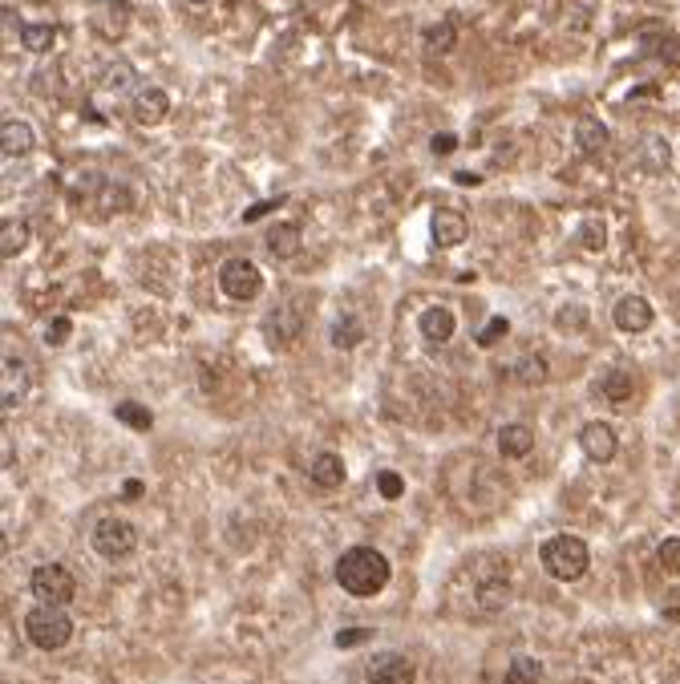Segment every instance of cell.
<instances>
[{
    "mask_svg": "<svg viewBox=\"0 0 680 684\" xmlns=\"http://www.w3.org/2000/svg\"><path fill=\"white\" fill-rule=\"evenodd\" d=\"M389 559L381 555L377 547H348L345 555L336 559V583L345 587L353 600H373L389 587Z\"/></svg>",
    "mask_w": 680,
    "mask_h": 684,
    "instance_id": "cell-1",
    "label": "cell"
},
{
    "mask_svg": "<svg viewBox=\"0 0 680 684\" xmlns=\"http://www.w3.org/2000/svg\"><path fill=\"white\" fill-rule=\"evenodd\" d=\"M539 559H543L551 579L571 583V579H583V571H588V563H591V551H588V543L575 539V535H555V539L543 543Z\"/></svg>",
    "mask_w": 680,
    "mask_h": 684,
    "instance_id": "cell-2",
    "label": "cell"
},
{
    "mask_svg": "<svg viewBox=\"0 0 680 684\" xmlns=\"http://www.w3.org/2000/svg\"><path fill=\"white\" fill-rule=\"evenodd\" d=\"M24 636H29V644L41 648V652H57V648H65L69 636H73V620L65 616V608L37 603V608L24 616Z\"/></svg>",
    "mask_w": 680,
    "mask_h": 684,
    "instance_id": "cell-3",
    "label": "cell"
},
{
    "mask_svg": "<svg viewBox=\"0 0 680 684\" xmlns=\"http://www.w3.org/2000/svg\"><path fill=\"white\" fill-rule=\"evenodd\" d=\"M29 592L37 595V603H53V608H65L77 595V579L65 563H41L29 575Z\"/></svg>",
    "mask_w": 680,
    "mask_h": 684,
    "instance_id": "cell-4",
    "label": "cell"
},
{
    "mask_svg": "<svg viewBox=\"0 0 680 684\" xmlns=\"http://www.w3.org/2000/svg\"><path fill=\"white\" fill-rule=\"evenodd\" d=\"M219 288H223V296L248 304V300H256L259 292H264V272H259L248 255H231L219 264Z\"/></svg>",
    "mask_w": 680,
    "mask_h": 684,
    "instance_id": "cell-5",
    "label": "cell"
},
{
    "mask_svg": "<svg viewBox=\"0 0 680 684\" xmlns=\"http://www.w3.org/2000/svg\"><path fill=\"white\" fill-rule=\"evenodd\" d=\"M90 543L102 559H126L130 551L138 547V531H134V523H126V518H98Z\"/></svg>",
    "mask_w": 680,
    "mask_h": 684,
    "instance_id": "cell-6",
    "label": "cell"
},
{
    "mask_svg": "<svg viewBox=\"0 0 680 684\" xmlns=\"http://www.w3.org/2000/svg\"><path fill=\"white\" fill-rule=\"evenodd\" d=\"M264 336H267V344H272V349H292V344L304 336V316H300V308H296V304L272 308V312L264 316Z\"/></svg>",
    "mask_w": 680,
    "mask_h": 684,
    "instance_id": "cell-7",
    "label": "cell"
},
{
    "mask_svg": "<svg viewBox=\"0 0 680 684\" xmlns=\"http://www.w3.org/2000/svg\"><path fill=\"white\" fill-rule=\"evenodd\" d=\"M170 114V98L162 85H138L134 98H130V118L138 126H159Z\"/></svg>",
    "mask_w": 680,
    "mask_h": 684,
    "instance_id": "cell-8",
    "label": "cell"
},
{
    "mask_svg": "<svg viewBox=\"0 0 680 684\" xmlns=\"http://www.w3.org/2000/svg\"><path fill=\"white\" fill-rule=\"evenodd\" d=\"M413 680H417L413 664H409L401 652L373 656L369 669H364V684H413Z\"/></svg>",
    "mask_w": 680,
    "mask_h": 684,
    "instance_id": "cell-9",
    "label": "cell"
},
{
    "mask_svg": "<svg viewBox=\"0 0 680 684\" xmlns=\"http://www.w3.org/2000/svg\"><path fill=\"white\" fill-rule=\"evenodd\" d=\"M579 446L591 462H612L616 449H620V438H616V429L607 421H588L579 434Z\"/></svg>",
    "mask_w": 680,
    "mask_h": 684,
    "instance_id": "cell-10",
    "label": "cell"
},
{
    "mask_svg": "<svg viewBox=\"0 0 680 684\" xmlns=\"http://www.w3.org/2000/svg\"><path fill=\"white\" fill-rule=\"evenodd\" d=\"M612 316H616V328H620V332H644V328H652L656 312H652V304L644 296H624Z\"/></svg>",
    "mask_w": 680,
    "mask_h": 684,
    "instance_id": "cell-11",
    "label": "cell"
},
{
    "mask_svg": "<svg viewBox=\"0 0 680 684\" xmlns=\"http://www.w3.org/2000/svg\"><path fill=\"white\" fill-rule=\"evenodd\" d=\"M33 146H37L33 126L21 122V118H5V126H0V150H5V159H24Z\"/></svg>",
    "mask_w": 680,
    "mask_h": 684,
    "instance_id": "cell-12",
    "label": "cell"
},
{
    "mask_svg": "<svg viewBox=\"0 0 680 684\" xmlns=\"http://www.w3.org/2000/svg\"><path fill=\"white\" fill-rule=\"evenodd\" d=\"M308 478L316 482L320 490H336V487H345V458L333 454V449H320V454L308 462Z\"/></svg>",
    "mask_w": 680,
    "mask_h": 684,
    "instance_id": "cell-13",
    "label": "cell"
},
{
    "mask_svg": "<svg viewBox=\"0 0 680 684\" xmlns=\"http://www.w3.org/2000/svg\"><path fill=\"white\" fill-rule=\"evenodd\" d=\"M607 142H612V134H607V126L599 122V118H579V122H575V146H579V154L596 159V154L607 150Z\"/></svg>",
    "mask_w": 680,
    "mask_h": 684,
    "instance_id": "cell-14",
    "label": "cell"
},
{
    "mask_svg": "<svg viewBox=\"0 0 680 684\" xmlns=\"http://www.w3.org/2000/svg\"><path fill=\"white\" fill-rule=\"evenodd\" d=\"M417 328H422L425 344H446L453 336V328H458V320H453L450 308H425L422 320H417Z\"/></svg>",
    "mask_w": 680,
    "mask_h": 684,
    "instance_id": "cell-15",
    "label": "cell"
},
{
    "mask_svg": "<svg viewBox=\"0 0 680 684\" xmlns=\"http://www.w3.org/2000/svg\"><path fill=\"white\" fill-rule=\"evenodd\" d=\"M466 236H470L466 215H458V211H438L433 215V244L438 247H458Z\"/></svg>",
    "mask_w": 680,
    "mask_h": 684,
    "instance_id": "cell-16",
    "label": "cell"
},
{
    "mask_svg": "<svg viewBox=\"0 0 680 684\" xmlns=\"http://www.w3.org/2000/svg\"><path fill=\"white\" fill-rule=\"evenodd\" d=\"M24 389H29V373H24V361H16L13 352L5 357V385H0V393H5V409H16L24 397Z\"/></svg>",
    "mask_w": 680,
    "mask_h": 684,
    "instance_id": "cell-17",
    "label": "cell"
},
{
    "mask_svg": "<svg viewBox=\"0 0 680 684\" xmlns=\"http://www.w3.org/2000/svg\"><path fill=\"white\" fill-rule=\"evenodd\" d=\"M499 449H502V458H527L530 449H535V434H530V426H522V421L502 426L499 429Z\"/></svg>",
    "mask_w": 680,
    "mask_h": 684,
    "instance_id": "cell-18",
    "label": "cell"
},
{
    "mask_svg": "<svg viewBox=\"0 0 680 684\" xmlns=\"http://www.w3.org/2000/svg\"><path fill=\"white\" fill-rule=\"evenodd\" d=\"M474 600H478V608H486V612L502 608V603L510 600V579H507V571H494L491 579H482V583H478V592H474Z\"/></svg>",
    "mask_w": 680,
    "mask_h": 684,
    "instance_id": "cell-19",
    "label": "cell"
},
{
    "mask_svg": "<svg viewBox=\"0 0 680 684\" xmlns=\"http://www.w3.org/2000/svg\"><path fill=\"white\" fill-rule=\"evenodd\" d=\"M300 247H304V239H300V223H280V227L267 231V251H272L276 259H292Z\"/></svg>",
    "mask_w": 680,
    "mask_h": 684,
    "instance_id": "cell-20",
    "label": "cell"
},
{
    "mask_svg": "<svg viewBox=\"0 0 680 684\" xmlns=\"http://www.w3.org/2000/svg\"><path fill=\"white\" fill-rule=\"evenodd\" d=\"M632 389H636V381L627 369H607L604 381H599V393H604V401H612V405L632 401Z\"/></svg>",
    "mask_w": 680,
    "mask_h": 684,
    "instance_id": "cell-21",
    "label": "cell"
},
{
    "mask_svg": "<svg viewBox=\"0 0 680 684\" xmlns=\"http://www.w3.org/2000/svg\"><path fill=\"white\" fill-rule=\"evenodd\" d=\"M29 223L24 219H5V227H0V255L5 259H13L16 251H24L29 247Z\"/></svg>",
    "mask_w": 680,
    "mask_h": 684,
    "instance_id": "cell-22",
    "label": "cell"
},
{
    "mask_svg": "<svg viewBox=\"0 0 680 684\" xmlns=\"http://www.w3.org/2000/svg\"><path fill=\"white\" fill-rule=\"evenodd\" d=\"M364 336H369V332H364V320L353 316V312H348V316H340L336 324H333V344H336V349H356Z\"/></svg>",
    "mask_w": 680,
    "mask_h": 684,
    "instance_id": "cell-23",
    "label": "cell"
},
{
    "mask_svg": "<svg viewBox=\"0 0 680 684\" xmlns=\"http://www.w3.org/2000/svg\"><path fill=\"white\" fill-rule=\"evenodd\" d=\"M53 41H57L53 24H41V21L21 24V45L29 49V53H49V49H53Z\"/></svg>",
    "mask_w": 680,
    "mask_h": 684,
    "instance_id": "cell-24",
    "label": "cell"
},
{
    "mask_svg": "<svg viewBox=\"0 0 680 684\" xmlns=\"http://www.w3.org/2000/svg\"><path fill=\"white\" fill-rule=\"evenodd\" d=\"M425 53H450L453 49V41H458V29H453V21H438V24H430V29H425Z\"/></svg>",
    "mask_w": 680,
    "mask_h": 684,
    "instance_id": "cell-25",
    "label": "cell"
},
{
    "mask_svg": "<svg viewBox=\"0 0 680 684\" xmlns=\"http://www.w3.org/2000/svg\"><path fill=\"white\" fill-rule=\"evenodd\" d=\"M118 421L121 426H130V429H138V434H146V429L154 426V413L146 409V405H138V401H118Z\"/></svg>",
    "mask_w": 680,
    "mask_h": 684,
    "instance_id": "cell-26",
    "label": "cell"
},
{
    "mask_svg": "<svg viewBox=\"0 0 680 684\" xmlns=\"http://www.w3.org/2000/svg\"><path fill=\"white\" fill-rule=\"evenodd\" d=\"M130 85H134V65L130 62H113L106 69V77H102V90L106 93H126Z\"/></svg>",
    "mask_w": 680,
    "mask_h": 684,
    "instance_id": "cell-27",
    "label": "cell"
},
{
    "mask_svg": "<svg viewBox=\"0 0 680 684\" xmlns=\"http://www.w3.org/2000/svg\"><path fill=\"white\" fill-rule=\"evenodd\" d=\"M507 677H510L514 684H539V677H543V664H539L535 656H514Z\"/></svg>",
    "mask_w": 680,
    "mask_h": 684,
    "instance_id": "cell-28",
    "label": "cell"
},
{
    "mask_svg": "<svg viewBox=\"0 0 680 684\" xmlns=\"http://www.w3.org/2000/svg\"><path fill=\"white\" fill-rule=\"evenodd\" d=\"M514 377H519L522 385H539V381L547 377V361H543V357H535V352H530V357H522L519 365H514Z\"/></svg>",
    "mask_w": 680,
    "mask_h": 684,
    "instance_id": "cell-29",
    "label": "cell"
},
{
    "mask_svg": "<svg viewBox=\"0 0 680 684\" xmlns=\"http://www.w3.org/2000/svg\"><path fill=\"white\" fill-rule=\"evenodd\" d=\"M656 559H660V571H665V575H680V539H665V543H660Z\"/></svg>",
    "mask_w": 680,
    "mask_h": 684,
    "instance_id": "cell-30",
    "label": "cell"
},
{
    "mask_svg": "<svg viewBox=\"0 0 680 684\" xmlns=\"http://www.w3.org/2000/svg\"><path fill=\"white\" fill-rule=\"evenodd\" d=\"M579 239H583V247H588V251H599V247H604V244H607L604 219H588V223H583V227H579Z\"/></svg>",
    "mask_w": 680,
    "mask_h": 684,
    "instance_id": "cell-31",
    "label": "cell"
},
{
    "mask_svg": "<svg viewBox=\"0 0 680 684\" xmlns=\"http://www.w3.org/2000/svg\"><path fill=\"white\" fill-rule=\"evenodd\" d=\"M510 332V324H507V316H494L491 324L482 328V332H478V349H494V344L502 341V336Z\"/></svg>",
    "mask_w": 680,
    "mask_h": 684,
    "instance_id": "cell-32",
    "label": "cell"
},
{
    "mask_svg": "<svg viewBox=\"0 0 680 684\" xmlns=\"http://www.w3.org/2000/svg\"><path fill=\"white\" fill-rule=\"evenodd\" d=\"M377 490H381V498L393 502V498L405 495V482H401L397 470H381V474H377Z\"/></svg>",
    "mask_w": 680,
    "mask_h": 684,
    "instance_id": "cell-33",
    "label": "cell"
},
{
    "mask_svg": "<svg viewBox=\"0 0 680 684\" xmlns=\"http://www.w3.org/2000/svg\"><path fill=\"white\" fill-rule=\"evenodd\" d=\"M69 332H73V320H69V316L49 320V324H45V344H53V349H57V344L69 341Z\"/></svg>",
    "mask_w": 680,
    "mask_h": 684,
    "instance_id": "cell-34",
    "label": "cell"
},
{
    "mask_svg": "<svg viewBox=\"0 0 680 684\" xmlns=\"http://www.w3.org/2000/svg\"><path fill=\"white\" fill-rule=\"evenodd\" d=\"M373 631L369 628H345V631H336V648H356V644H364Z\"/></svg>",
    "mask_w": 680,
    "mask_h": 684,
    "instance_id": "cell-35",
    "label": "cell"
},
{
    "mask_svg": "<svg viewBox=\"0 0 680 684\" xmlns=\"http://www.w3.org/2000/svg\"><path fill=\"white\" fill-rule=\"evenodd\" d=\"M430 150L438 154V159H442V154H453V150H458V134H433Z\"/></svg>",
    "mask_w": 680,
    "mask_h": 684,
    "instance_id": "cell-36",
    "label": "cell"
},
{
    "mask_svg": "<svg viewBox=\"0 0 680 684\" xmlns=\"http://www.w3.org/2000/svg\"><path fill=\"white\" fill-rule=\"evenodd\" d=\"M272 207H280V203H276V198H267V203H256V207H248V211H243V223H256V219H264V215L272 211Z\"/></svg>",
    "mask_w": 680,
    "mask_h": 684,
    "instance_id": "cell-37",
    "label": "cell"
},
{
    "mask_svg": "<svg viewBox=\"0 0 680 684\" xmlns=\"http://www.w3.org/2000/svg\"><path fill=\"white\" fill-rule=\"evenodd\" d=\"M142 490H146L142 482H138V478H130L126 487H121V498H130V502H134V498H142Z\"/></svg>",
    "mask_w": 680,
    "mask_h": 684,
    "instance_id": "cell-38",
    "label": "cell"
},
{
    "mask_svg": "<svg viewBox=\"0 0 680 684\" xmlns=\"http://www.w3.org/2000/svg\"><path fill=\"white\" fill-rule=\"evenodd\" d=\"M458 183H461V187H478V183H482V175H470V170H458Z\"/></svg>",
    "mask_w": 680,
    "mask_h": 684,
    "instance_id": "cell-39",
    "label": "cell"
},
{
    "mask_svg": "<svg viewBox=\"0 0 680 684\" xmlns=\"http://www.w3.org/2000/svg\"><path fill=\"white\" fill-rule=\"evenodd\" d=\"M187 5H195V8H203V5H215V0H187Z\"/></svg>",
    "mask_w": 680,
    "mask_h": 684,
    "instance_id": "cell-40",
    "label": "cell"
},
{
    "mask_svg": "<svg viewBox=\"0 0 680 684\" xmlns=\"http://www.w3.org/2000/svg\"><path fill=\"white\" fill-rule=\"evenodd\" d=\"M499 684H514V680H510V677H507V680H499Z\"/></svg>",
    "mask_w": 680,
    "mask_h": 684,
    "instance_id": "cell-41",
    "label": "cell"
},
{
    "mask_svg": "<svg viewBox=\"0 0 680 684\" xmlns=\"http://www.w3.org/2000/svg\"><path fill=\"white\" fill-rule=\"evenodd\" d=\"M113 5H118V0H113ZM121 5H130V0H121Z\"/></svg>",
    "mask_w": 680,
    "mask_h": 684,
    "instance_id": "cell-42",
    "label": "cell"
}]
</instances>
